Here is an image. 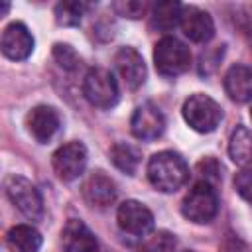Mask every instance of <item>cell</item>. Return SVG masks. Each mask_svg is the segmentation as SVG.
Returning a JSON list of instances; mask_svg holds the SVG:
<instances>
[{
	"label": "cell",
	"instance_id": "6da1fadb",
	"mask_svg": "<svg viewBox=\"0 0 252 252\" xmlns=\"http://www.w3.org/2000/svg\"><path fill=\"white\" fill-rule=\"evenodd\" d=\"M148 179L161 193H175L189 179V167L185 159L171 150L158 152L148 161Z\"/></svg>",
	"mask_w": 252,
	"mask_h": 252
},
{
	"label": "cell",
	"instance_id": "7a4b0ae2",
	"mask_svg": "<svg viewBox=\"0 0 252 252\" xmlns=\"http://www.w3.org/2000/svg\"><path fill=\"white\" fill-rule=\"evenodd\" d=\"M181 213L191 222H197V224L211 222L219 213L217 187H213L207 181H197L193 189L185 195L181 203Z\"/></svg>",
	"mask_w": 252,
	"mask_h": 252
},
{
	"label": "cell",
	"instance_id": "3957f363",
	"mask_svg": "<svg viewBox=\"0 0 252 252\" xmlns=\"http://www.w3.org/2000/svg\"><path fill=\"white\" fill-rule=\"evenodd\" d=\"M154 63L159 75L163 77H177L185 73L191 65V51L189 47L179 41L177 37H161L154 49Z\"/></svg>",
	"mask_w": 252,
	"mask_h": 252
},
{
	"label": "cell",
	"instance_id": "277c9868",
	"mask_svg": "<svg viewBox=\"0 0 252 252\" xmlns=\"http://www.w3.org/2000/svg\"><path fill=\"white\" fill-rule=\"evenodd\" d=\"M183 118L195 132L207 134V132H213L220 124L222 108L211 96L197 93V94H191L183 102Z\"/></svg>",
	"mask_w": 252,
	"mask_h": 252
},
{
	"label": "cell",
	"instance_id": "5b68a950",
	"mask_svg": "<svg viewBox=\"0 0 252 252\" xmlns=\"http://www.w3.org/2000/svg\"><path fill=\"white\" fill-rule=\"evenodd\" d=\"M85 98L96 108H112L118 102V85L110 71L106 69H91L83 81Z\"/></svg>",
	"mask_w": 252,
	"mask_h": 252
},
{
	"label": "cell",
	"instance_id": "8992f818",
	"mask_svg": "<svg viewBox=\"0 0 252 252\" xmlns=\"http://www.w3.org/2000/svg\"><path fill=\"white\" fill-rule=\"evenodd\" d=\"M4 189L12 205L26 215L28 219H39L43 213V201L39 191L32 181H28L22 175H8L4 181Z\"/></svg>",
	"mask_w": 252,
	"mask_h": 252
},
{
	"label": "cell",
	"instance_id": "52a82bcc",
	"mask_svg": "<svg viewBox=\"0 0 252 252\" xmlns=\"http://www.w3.org/2000/svg\"><path fill=\"white\" fill-rule=\"evenodd\" d=\"M53 169L59 179L63 181H73L77 179L87 165V148L81 142H69L63 144L55 154H53Z\"/></svg>",
	"mask_w": 252,
	"mask_h": 252
},
{
	"label": "cell",
	"instance_id": "ba28073f",
	"mask_svg": "<svg viewBox=\"0 0 252 252\" xmlns=\"http://www.w3.org/2000/svg\"><path fill=\"white\" fill-rule=\"evenodd\" d=\"M116 220H118V226L124 232L132 234V236H146L154 228V215H152V211L144 203L134 201V199L124 201L118 207Z\"/></svg>",
	"mask_w": 252,
	"mask_h": 252
},
{
	"label": "cell",
	"instance_id": "9c48e42d",
	"mask_svg": "<svg viewBox=\"0 0 252 252\" xmlns=\"http://www.w3.org/2000/svg\"><path fill=\"white\" fill-rule=\"evenodd\" d=\"M130 130L138 140L150 142V140H156L163 134L165 118L156 104L144 102L134 110L132 120H130Z\"/></svg>",
	"mask_w": 252,
	"mask_h": 252
},
{
	"label": "cell",
	"instance_id": "30bf717a",
	"mask_svg": "<svg viewBox=\"0 0 252 252\" xmlns=\"http://www.w3.org/2000/svg\"><path fill=\"white\" fill-rule=\"evenodd\" d=\"M2 53L12 61L28 59L33 51V35L22 22H12L2 32Z\"/></svg>",
	"mask_w": 252,
	"mask_h": 252
},
{
	"label": "cell",
	"instance_id": "8fae6325",
	"mask_svg": "<svg viewBox=\"0 0 252 252\" xmlns=\"http://www.w3.org/2000/svg\"><path fill=\"white\" fill-rule=\"evenodd\" d=\"M114 63L118 69V75L126 89L136 91L146 81V63L142 55L134 47H120L114 55Z\"/></svg>",
	"mask_w": 252,
	"mask_h": 252
},
{
	"label": "cell",
	"instance_id": "7c38bea8",
	"mask_svg": "<svg viewBox=\"0 0 252 252\" xmlns=\"http://www.w3.org/2000/svg\"><path fill=\"white\" fill-rule=\"evenodd\" d=\"M179 26L183 33L195 43H205L215 35V22L211 14L197 6H183Z\"/></svg>",
	"mask_w": 252,
	"mask_h": 252
},
{
	"label": "cell",
	"instance_id": "4fadbf2b",
	"mask_svg": "<svg viewBox=\"0 0 252 252\" xmlns=\"http://www.w3.org/2000/svg\"><path fill=\"white\" fill-rule=\"evenodd\" d=\"M59 114L53 106H47V104H39V106H33L28 116H26V126H28V132L39 142V144H45L49 142L55 132L59 130Z\"/></svg>",
	"mask_w": 252,
	"mask_h": 252
},
{
	"label": "cell",
	"instance_id": "5bb4252c",
	"mask_svg": "<svg viewBox=\"0 0 252 252\" xmlns=\"http://www.w3.org/2000/svg\"><path fill=\"white\" fill-rule=\"evenodd\" d=\"M63 252H96L98 242L93 230L79 219H69L61 230Z\"/></svg>",
	"mask_w": 252,
	"mask_h": 252
},
{
	"label": "cell",
	"instance_id": "9a60e30c",
	"mask_svg": "<svg viewBox=\"0 0 252 252\" xmlns=\"http://www.w3.org/2000/svg\"><path fill=\"white\" fill-rule=\"evenodd\" d=\"M83 197L87 199L89 205L104 209V207L114 203V199H116V185L102 171H94V173L89 175V179L83 185Z\"/></svg>",
	"mask_w": 252,
	"mask_h": 252
},
{
	"label": "cell",
	"instance_id": "2e32d148",
	"mask_svg": "<svg viewBox=\"0 0 252 252\" xmlns=\"http://www.w3.org/2000/svg\"><path fill=\"white\" fill-rule=\"evenodd\" d=\"M224 91L234 102H248L252 98V69L246 65H232L224 75Z\"/></svg>",
	"mask_w": 252,
	"mask_h": 252
},
{
	"label": "cell",
	"instance_id": "e0dca14e",
	"mask_svg": "<svg viewBox=\"0 0 252 252\" xmlns=\"http://www.w3.org/2000/svg\"><path fill=\"white\" fill-rule=\"evenodd\" d=\"M228 154L240 167H252V130L246 126H236L228 142Z\"/></svg>",
	"mask_w": 252,
	"mask_h": 252
},
{
	"label": "cell",
	"instance_id": "ac0fdd59",
	"mask_svg": "<svg viewBox=\"0 0 252 252\" xmlns=\"http://www.w3.org/2000/svg\"><path fill=\"white\" fill-rule=\"evenodd\" d=\"M8 244L18 252H37L41 248V234L30 224H16L8 230Z\"/></svg>",
	"mask_w": 252,
	"mask_h": 252
},
{
	"label": "cell",
	"instance_id": "d6986e66",
	"mask_svg": "<svg viewBox=\"0 0 252 252\" xmlns=\"http://www.w3.org/2000/svg\"><path fill=\"white\" fill-rule=\"evenodd\" d=\"M181 10H183V6L173 0H163V2L154 4L152 6V28L169 32L171 28H175L179 24Z\"/></svg>",
	"mask_w": 252,
	"mask_h": 252
},
{
	"label": "cell",
	"instance_id": "ffe728a7",
	"mask_svg": "<svg viewBox=\"0 0 252 252\" xmlns=\"http://www.w3.org/2000/svg\"><path fill=\"white\" fill-rule=\"evenodd\" d=\"M140 158H142L140 150H138L136 146H132V144H126V142H118V144H114L112 150H110V159H112V163H114L120 171H124L126 175H134V173H136V169H138V165H140Z\"/></svg>",
	"mask_w": 252,
	"mask_h": 252
},
{
	"label": "cell",
	"instance_id": "44dd1931",
	"mask_svg": "<svg viewBox=\"0 0 252 252\" xmlns=\"http://www.w3.org/2000/svg\"><path fill=\"white\" fill-rule=\"evenodd\" d=\"M83 2H59L55 6V22L59 26H77L85 12Z\"/></svg>",
	"mask_w": 252,
	"mask_h": 252
},
{
	"label": "cell",
	"instance_id": "7402d4cb",
	"mask_svg": "<svg viewBox=\"0 0 252 252\" xmlns=\"http://www.w3.org/2000/svg\"><path fill=\"white\" fill-rule=\"evenodd\" d=\"M175 236L167 230H158L154 234H150L144 244H142V252H175Z\"/></svg>",
	"mask_w": 252,
	"mask_h": 252
},
{
	"label": "cell",
	"instance_id": "603a6c76",
	"mask_svg": "<svg viewBox=\"0 0 252 252\" xmlns=\"http://www.w3.org/2000/svg\"><path fill=\"white\" fill-rule=\"evenodd\" d=\"M53 57H55V61H57L63 69H67V71H75V69H79V65H81V59H79L77 51H75L69 43H55V45H53Z\"/></svg>",
	"mask_w": 252,
	"mask_h": 252
},
{
	"label": "cell",
	"instance_id": "cb8c5ba5",
	"mask_svg": "<svg viewBox=\"0 0 252 252\" xmlns=\"http://www.w3.org/2000/svg\"><path fill=\"white\" fill-rule=\"evenodd\" d=\"M112 8H114L120 16L136 20V18H140V16L146 14L148 2H142V0H122V2H114Z\"/></svg>",
	"mask_w": 252,
	"mask_h": 252
},
{
	"label": "cell",
	"instance_id": "d4e9b609",
	"mask_svg": "<svg viewBox=\"0 0 252 252\" xmlns=\"http://www.w3.org/2000/svg\"><path fill=\"white\" fill-rule=\"evenodd\" d=\"M234 187L242 199L252 203V167H242L234 177Z\"/></svg>",
	"mask_w": 252,
	"mask_h": 252
},
{
	"label": "cell",
	"instance_id": "484cf974",
	"mask_svg": "<svg viewBox=\"0 0 252 252\" xmlns=\"http://www.w3.org/2000/svg\"><path fill=\"white\" fill-rule=\"evenodd\" d=\"M197 169H199V173H201V181H207V183H211L213 187H217L219 185V163L213 159V158H205V159H201L199 161V165H197Z\"/></svg>",
	"mask_w": 252,
	"mask_h": 252
},
{
	"label": "cell",
	"instance_id": "4316f807",
	"mask_svg": "<svg viewBox=\"0 0 252 252\" xmlns=\"http://www.w3.org/2000/svg\"><path fill=\"white\" fill-rule=\"evenodd\" d=\"M250 118H252V110H250Z\"/></svg>",
	"mask_w": 252,
	"mask_h": 252
},
{
	"label": "cell",
	"instance_id": "83f0119b",
	"mask_svg": "<svg viewBox=\"0 0 252 252\" xmlns=\"http://www.w3.org/2000/svg\"><path fill=\"white\" fill-rule=\"evenodd\" d=\"M185 252H193V250H185Z\"/></svg>",
	"mask_w": 252,
	"mask_h": 252
}]
</instances>
